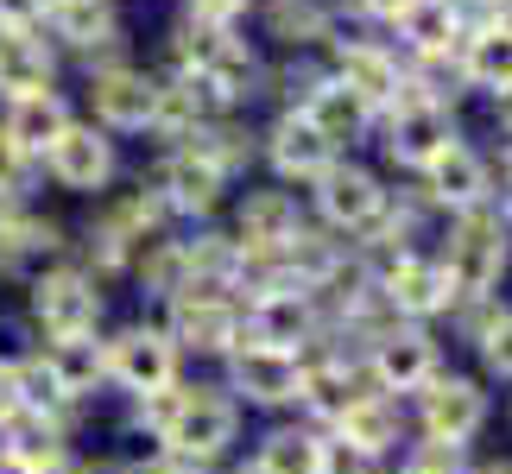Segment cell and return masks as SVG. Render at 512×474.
Wrapping results in <instances>:
<instances>
[{
  "instance_id": "cell-31",
  "label": "cell",
  "mask_w": 512,
  "mask_h": 474,
  "mask_svg": "<svg viewBox=\"0 0 512 474\" xmlns=\"http://www.w3.org/2000/svg\"><path fill=\"white\" fill-rule=\"evenodd\" d=\"M475 342H481V361L487 373H500V380H512V310H487L475 323Z\"/></svg>"
},
{
  "instance_id": "cell-5",
  "label": "cell",
  "mask_w": 512,
  "mask_h": 474,
  "mask_svg": "<svg viewBox=\"0 0 512 474\" xmlns=\"http://www.w3.org/2000/svg\"><path fill=\"white\" fill-rule=\"evenodd\" d=\"M171 348L177 354H234L241 348V310H234L222 291H209V285H184V291H171Z\"/></svg>"
},
{
  "instance_id": "cell-18",
  "label": "cell",
  "mask_w": 512,
  "mask_h": 474,
  "mask_svg": "<svg viewBox=\"0 0 512 474\" xmlns=\"http://www.w3.org/2000/svg\"><path fill=\"white\" fill-rule=\"evenodd\" d=\"M291 234H304V222H298V203L285 190H253L241 203V241H234L241 253H272Z\"/></svg>"
},
{
  "instance_id": "cell-40",
  "label": "cell",
  "mask_w": 512,
  "mask_h": 474,
  "mask_svg": "<svg viewBox=\"0 0 512 474\" xmlns=\"http://www.w3.org/2000/svg\"><path fill=\"white\" fill-rule=\"evenodd\" d=\"M475 474H512V462H481Z\"/></svg>"
},
{
  "instance_id": "cell-39",
  "label": "cell",
  "mask_w": 512,
  "mask_h": 474,
  "mask_svg": "<svg viewBox=\"0 0 512 474\" xmlns=\"http://www.w3.org/2000/svg\"><path fill=\"white\" fill-rule=\"evenodd\" d=\"M494 32H506V38H512V0H500V19H494Z\"/></svg>"
},
{
  "instance_id": "cell-20",
  "label": "cell",
  "mask_w": 512,
  "mask_h": 474,
  "mask_svg": "<svg viewBox=\"0 0 512 474\" xmlns=\"http://www.w3.org/2000/svg\"><path fill=\"white\" fill-rule=\"evenodd\" d=\"M222 184H228V171L215 165V158H203L196 146L184 152H171V165H165V203L171 209H215L222 203Z\"/></svg>"
},
{
  "instance_id": "cell-8",
  "label": "cell",
  "mask_w": 512,
  "mask_h": 474,
  "mask_svg": "<svg viewBox=\"0 0 512 474\" xmlns=\"http://www.w3.org/2000/svg\"><path fill=\"white\" fill-rule=\"evenodd\" d=\"M32 323L51 335V342H64V335H95L102 323V291H95L89 272L76 266H57L45 279L32 285Z\"/></svg>"
},
{
  "instance_id": "cell-30",
  "label": "cell",
  "mask_w": 512,
  "mask_h": 474,
  "mask_svg": "<svg viewBox=\"0 0 512 474\" xmlns=\"http://www.w3.org/2000/svg\"><path fill=\"white\" fill-rule=\"evenodd\" d=\"M468 76H475L481 89H494V95H512V38L506 32H481L475 45H468Z\"/></svg>"
},
{
  "instance_id": "cell-22",
  "label": "cell",
  "mask_w": 512,
  "mask_h": 474,
  "mask_svg": "<svg viewBox=\"0 0 512 474\" xmlns=\"http://www.w3.org/2000/svg\"><path fill=\"white\" fill-rule=\"evenodd\" d=\"M430 196L449 209H481V196H487V165L468 146H443L437 158H430Z\"/></svg>"
},
{
  "instance_id": "cell-21",
  "label": "cell",
  "mask_w": 512,
  "mask_h": 474,
  "mask_svg": "<svg viewBox=\"0 0 512 474\" xmlns=\"http://www.w3.org/2000/svg\"><path fill=\"white\" fill-rule=\"evenodd\" d=\"M45 89H51V51L32 32L0 26V95L26 102V95H45Z\"/></svg>"
},
{
  "instance_id": "cell-41",
  "label": "cell",
  "mask_w": 512,
  "mask_h": 474,
  "mask_svg": "<svg viewBox=\"0 0 512 474\" xmlns=\"http://www.w3.org/2000/svg\"><path fill=\"white\" fill-rule=\"evenodd\" d=\"M234 474H266V468H260V462H241V468H234Z\"/></svg>"
},
{
  "instance_id": "cell-34",
  "label": "cell",
  "mask_w": 512,
  "mask_h": 474,
  "mask_svg": "<svg viewBox=\"0 0 512 474\" xmlns=\"http://www.w3.org/2000/svg\"><path fill=\"white\" fill-rule=\"evenodd\" d=\"M51 13V0H0V26H13V32H32V19H45Z\"/></svg>"
},
{
  "instance_id": "cell-35",
  "label": "cell",
  "mask_w": 512,
  "mask_h": 474,
  "mask_svg": "<svg viewBox=\"0 0 512 474\" xmlns=\"http://www.w3.org/2000/svg\"><path fill=\"white\" fill-rule=\"evenodd\" d=\"M19 418V386H13V361H0V430Z\"/></svg>"
},
{
  "instance_id": "cell-32",
  "label": "cell",
  "mask_w": 512,
  "mask_h": 474,
  "mask_svg": "<svg viewBox=\"0 0 512 474\" xmlns=\"http://www.w3.org/2000/svg\"><path fill=\"white\" fill-rule=\"evenodd\" d=\"M272 32H279V38H317L323 13L310 7V0H272Z\"/></svg>"
},
{
  "instance_id": "cell-16",
  "label": "cell",
  "mask_w": 512,
  "mask_h": 474,
  "mask_svg": "<svg viewBox=\"0 0 512 474\" xmlns=\"http://www.w3.org/2000/svg\"><path fill=\"white\" fill-rule=\"evenodd\" d=\"M336 437L367 449V456H386V449L405 443V411H399V399H386V392H361V399L342 411Z\"/></svg>"
},
{
  "instance_id": "cell-36",
  "label": "cell",
  "mask_w": 512,
  "mask_h": 474,
  "mask_svg": "<svg viewBox=\"0 0 512 474\" xmlns=\"http://www.w3.org/2000/svg\"><path fill=\"white\" fill-rule=\"evenodd\" d=\"M196 7V19H203V26H215V19H228L234 7H247V0H190Z\"/></svg>"
},
{
  "instance_id": "cell-26",
  "label": "cell",
  "mask_w": 512,
  "mask_h": 474,
  "mask_svg": "<svg viewBox=\"0 0 512 474\" xmlns=\"http://www.w3.org/2000/svg\"><path fill=\"white\" fill-rule=\"evenodd\" d=\"M304 121L317 127L329 146H336V140H354V133L367 127V102H361V95H354L348 83H323V89H310Z\"/></svg>"
},
{
  "instance_id": "cell-25",
  "label": "cell",
  "mask_w": 512,
  "mask_h": 474,
  "mask_svg": "<svg viewBox=\"0 0 512 474\" xmlns=\"http://www.w3.org/2000/svg\"><path fill=\"white\" fill-rule=\"evenodd\" d=\"M70 127V114H64V102L45 89V95H26V102H13V114H7V140H13V152H51L57 146V133Z\"/></svg>"
},
{
  "instance_id": "cell-4",
  "label": "cell",
  "mask_w": 512,
  "mask_h": 474,
  "mask_svg": "<svg viewBox=\"0 0 512 474\" xmlns=\"http://www.w3.org/2000/svg\"><path fill=\"white\" fill-rule=\"evenodd\" d=\"M437 342L418 329V323H392L373 335L367 348V386L386 392V399H405V392H424L430 380H437Z\"/></svg>"
},
{
  "instance_id": "cell-3",
  "label": "cell",
  "mask_w": 512,
  "mask_h": 474,
  "mask_svg": "<svg viewBox=\"0 0 512 474\" xmlns=\"http://www.w3.org/2000/svg\"><path fill=\"white\" fill-rule=\"evenodd\" d=\"M418 430H424V443L468 449L487 430V392L468 380V373H437V380L418 392Z\"/></svg>"
},
{
  "instance_id": "cell-7",
  "label": "cell",
  "mask_w": 512,
  "mask_h": 474,
  "mask_svg": "<svg viewBox=\"0 0 512 474\" xmlns=\"http://www.w3.org/2000/svg\"><path fill=\"white\" fill-rule=\"evenodd\" d=\"M298 386H304V354H279V348H253L241 342L228 354V399L234 405H260V411H285L298 405Z\"/></svg>"
},
{
  "instance_id": "cell-1",
  "label": "cell",
  "mask_w": 512,
  "mask_h": 474,
  "mask_svg": "<svg viewBox=\"0 0 512 474\" xmlns=\"http://www.w3.org/2000/svg\"><path fill=\"white\" fill-rule=\"evenodd\" d=\"M146 418L152 430H159V449L190 468H209L228 456L234 430H241V405L228 399L222 386H184L177 380L171 392H159V399H146Z\"/></svg>"
},
{
  "instance_id": "cell-11",
  "label": "cell",
  "mask_w": 512,
  "mask_h": 474,
  "mask_svg": "<svg viewBox=\"0 0 512 474\" xmlns=\"http://www.w3.org/2000/svg\"><path fill=\"white\" fill-rule=\"evenodd\" d=\"M380 291H386V304L399 316H411V323H424V316L456 304V291H449V279H443V260H418V253H399L392 272L380 279Z\"/></svg>"
},
{
  "instance_id": "cell-28",
  "label": "cell",
  "mask_w": 512,
  "mask_h": 474,
  "mask_svg": "<svg viewBox=\"0 0 512 474\" xmlns=\"http://www.w3.org/2000/svg\"><path fill=\"white\" fill-rule=\"evenodd\" d=\"M399 32L411 38L418 51H449L456 45V32H462V13L449 7V0H405V13H399Z\"/></svg>"
},
{
  "instance_id": "cell-6",
  "label": "cell",
  "mask_w": 512,
  "mask_h": 474,
  "mask_svg": "<svg viewBox=\"0 0 512 474\" xmlns=\"http://www.w3.org/2000/svg\"><path fill=\"white\" fill-rule=\"evenodd\" d=\"M108 380L127 392V399H159V392L177 386V348H171V335L165 329H127V335H114L108 342Z\"/></svg>"
},
{
  "instance_id": "cell-27",
  "label": "cell",
  "mask_w": 512,
  "mask_h": 474,
  "mask_svg": "<svg viewBox=\"0 0 512 474\" xmlns=\"http://www.w3.org/2000/svg\"><path fill=\"white\" fill-rule=\"evenodd\" d=\"M336 83H348V89L373 108V102H392V95L405 89V76H399V64H392L386 51H373V45H348V51H342V76H336Z\"/></svg>"
},
{
  "instance_id": "cell-14",
  "label": "cell",
  "mask_w": 512,
  "mask_h": 474,
  "mask_svg": "<svg viewBox=\"0 0 512 474\" xmlns=\"http://www.w3.org/2000/svg\"><path fill=\"white\" fill-rule=\"evenodd\" d=\"M51 177L64 190H102L114 177V146L95 127H64L51 146Z\"/></svg>"
},
{
  "instance_id": "cell-17",
  "label": "cell",
  "mask_w": 512,
  "mask_h": 474,
  "mask_svg": "<svg viewBox=\"0 0 512 474\" xmlns=\"http://www.w3.org/2000/svg\"><path fill=\"white\" fill-rule=\"evenodd\" d=\"M361 392H367V380H361V373H354L348 361H317V367L304 361L298 405L310 411V418H317V430H336V424H342V411L361 399Z\"/></svg>"
},
{
  "instance_id": "cell-37",
  "label": "cell",
  "mask_w": 512,
  "mask_h": 474,
  "mask_svg": "<svg viewBox=\"0 0 512 474\" xmlns=\"http://www.w3.org/2000/svg\"><path fill=\"white\" fill-rule=\"evenodd\" d=\"M19 158H26V152H13V140L0 133V190H7L13 177H19Z\"/></svg>"
},
{
  "instance_id": "cell-12",
  "label": "cell",
  "mask_w": 512,
  "mask_h": 474,
  "mask_svg": "<svg viewBox=\"0 0 512 474\" xmlns=\"http://www.w3.org/2000/svg\"><path fill=\"white\" fill-rule=\"evenodd\" d=\"M317 184H323V190H317V203H323V215H329L336 228H373V222H380L386 190L373 184L361 165H329Z\"/></svg>"
},
{
  "instance_id": "cell-2",
  "label": "cell",
  "mask_w": 512,
  "mask_h": 474,
  "mask_svg": "<svg viewBox=\"0 0 512 474\" xmlns=\"http://www.w3.org/2000/svg\"><path fill=\"white\" fill-rule=\"evenodd\" d=\"M506 272V215L494 209H462L456 234L443 253V279L456 291V304H487Z\"/></svg>"
},
{
  "instance_id": "cell-10",
  "label": "cell",
  "mask_w": 512,
  "mask_h": 474,
  "mask_svg": "<svg viewBox=\"0 0 512 474\" xmlns=\"http://www.w3.org/2000/svg\"><path fill=\"white\" fill-rule=\"evenodd\" d=\"M241 335L253 348H279L298 354L310 335H317V310H310V291H260L241 316Z\"/></svg>"
},
{
  "instance_id": "cell-29",
  "label": "cell",
  "mask_w": 512,
  "mask_h": 474,
  "mask_svg": "<svg viewBox=\"0 0 512 474\" xmlns=\"http://www.w3.org/2000/svg\"><path fill=\"white\" fill-rule=\"evenodd\" d=\"M51 26L70 45H108L114 13H108V0H51Z\"/></svg>"
},
{
  "instance_id": "cell-23",
  "label": "cell",
  "mask_w": 512,
  "mask_h": 474,
  "mask_svg": "<svg viewBox=\"0 0 512 474\" xmlns=\"http://www.w3.org/2000/svg\"><path fill=\"white\" fill-rule=\"evenodd\" d=\"M266 152H272V165H279L285 177H323V171H329V152H336V146H329L323 133L304 121V114H285V121L272 127V146H266Z\"/></svg>"
},
{
  "instance_id": "cell-15",
  "label": "cell",
  "mask_w": 512,
  "mask_h": 474,
  "mask_svg": "<svg viewBox=\"0 0 512 474\" xmlns=\"http://www.w3.org/2000/svg\"><path fill=\"white\" fill-rule=\"evenodd\" d=\"M392 158L399 165H430L443 146H456V133H449V114L437 102H424V95H411V102L392 114Z\"/></svg>"
},
{
  "instance_id": "cell-38",
  "label": "cell",
  "mask_w": 512,
  "mask_h": 474,
  "mask_svg": "<svg viewBox=\"0 0 512 474\" xmlns=\"http://www.w3.org/2000/svg\"><path fill=\"white\" fill-rule=\"evenodd\" d=\"M0 474H45V468L26 462V456H7V449H0Z\"/></svg>"
},
{
  "instance_id": "cell-13",
  "label": "cell",
  "mask_w": 512,
  "mask_h": 474,
  "mask_svg": "<svg viewBox=\"0 0 512 474\" xmlns=\"http://www.w3.org/2000/svg\"><path fill=\"white\" fill-rule=\"evenodd\" d=\"M38 361H45V373L57 380L64 405L89 399V392L108 380V342H102V335H64V342H51Z\"/></svg>"
},
{
  "instance_id": "cell-19",
  "label": "cell",
  "mask_w": 512,
  "mask_h": 474,
  "mask_svg": "<svg viewBox=\"0 0 512 474\" xmlns=\"http://www.w3.org/2000/svg\"><path fill=\"white\" fill-rule=\"evenodd\" d=\"M95 114H102L108 127H146L152 114H159V83L140 76V70L95 76Z\"/></svg>"
},
{
  "instance_id": "cell-9",
  "label": "cell",
  "mask_w": 512,
  "mask_h": 474,
  "mask_svg": "<svg viewBox=\"0 0 512 474\" xmlns=\"http://www.w3.org/2000/svg\"><path fill=\"white\" fill-rule=\"evenodd\" d=\"M177 57H184V76L209 83L222 102H241V95L253 89V51L234 45L222 26H190L184 38H177Z\"/></svg>"
},
{
  "instance_id": "cell-24",
  "label": "cell",
  "mask_w": 512,
  "mask_h": 474,
  "mask_svg": "<svg viewBox=\"0 0 512 474\" xmlns=\"http://www.w3.org/2000/svg\"><path fill=\"white\" fill-rule=\"evenodd\" d=\"M260 462L266 474H323V430L317 424H279L260 437Z\"/></svg>"
},
{
  "instance_id": "cell-33",
  "label": "cell",
  "mask_w": 512,
  "mask_h": 474,
  "mask_svg": "<svg viewBox=\"0 0 512 474\" xmlns=\"http://www.w3.org/2000/svg\"><path fill=\"white\" fill-rule=\"evenodd\" d=\"M323 474H380V456H367V449L342 443L336 430H323Z\"/></svg>"
},
{
  "instance_id": "cell-42",
  "label": "cell",
  "mask_w": 512,
  "mask_h": 474,
  "mask_svg": "<svg viewBox=\"0 0 512 474\" xmlns=\"http://www.w3.org/2000/svg\"><path fill=\"white\" fill-rule=\"evenodd\" d=\"M399 474H418V468H399Z\"/></svg>"
}]
</instances>
